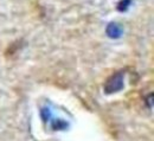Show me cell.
<instances>
[{
  "label": "cell",
  "instance_id": "cell-1",
  "mask_svg": "<svg viewBox=\"0 0 154 141\" xmlns=\"http://www.w3.org/2000/svg\"><path fill=\"white\" fill-rule=\"evenodd\" d=\"M125 89V71L120 70L114 72L110 77H108L104 85H103V93L106 95H114L116 93H120Z\"/></svg>",
  "mask_w": 154,
  "mask_h": 141
},
{
  "label": "cell",
  "instance_id": "cell-2",
  "mask_svg": "<svg viewBox=\"0 0 154 141\" xmlns=\"http://www.w3.org/2000/svg\"><path fill=\"white\" fill-rule=\"evenodd\" d=\"M123 32H125L123 26L121 24H119V23H115V21L109 23L107 25V27H106V35L110 39H119V38H121Z\"/></svg>",
  "mask_w": 154,
  "mask_h": 141
},
{
  "label": "cell",
  "instance_id": "cell-3",
  "mask_svg": "<svg viewBox=\"0 0 154 141\" xmlns=\"http://www.w3.org/2000/svg\"><path fill=\"white\" fill-rule=\"evenodd\" d=\"M52 123H51V127L54 130H66L69 128V122L63 119H51Z\"/></svg>",
  "mask_w": 154,
  "mask_h": 141
},
{
  "label": "cell",
  "instance_id": "cell-4",
  "mask_svg": "<svg viewBox=\"0 0 154 141\" xmlns=\"http://www.w3.org/2000/svg\"><path fill=\"white\" fill-rule=\"evenodd\" d=\"M39 115H40L42 121H43L44 123H46V122H49V121L51 120V118H52V112H51L48 107H43V108H40V110H39Z\"/></svg>",
  "mask_w": 154,
  "mask_h": 141
},
{
  "label": "cell",
  "instance_id": "cell-5",
  "mask_svg": "<svg viewBox=\"0 0 154 141\" xmlns=\"http://www.w3.org/2000/svg\"><path fill=\"white\" fill-rule=\"evenodd\" d=\"M131 4H132V0H121L119 2V5H117V10L120 12H126L129 8Z\"/></svg>",
  "mask_w": 154,
  "mask_h": 141
},
{
  "label": "cell",
  "instance_id": "cell-6",
  "mask_svg": "<svg viewBox=\"0 0 154 141\" xmlns=\"http://www.w3.org/2000/svg\"><path fill=\"white\" fill-rule=\"evenodd\" d=\"M145 102H146V104L149 102V108H151V109L153 108V93H149V94L146 96V100H145Z\"/></svg>",
  "mask_w": 154,
  "mask_h": 141
}]
</instances>
